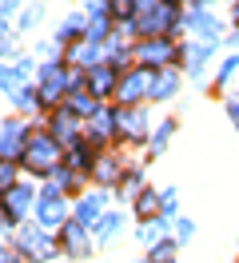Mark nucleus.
Returning a JSON list of instances; mask_svg holds the SVG:
<instances>
[{
	"label": "nucleus",
	"mask_w": 239,
	"mask_h": 263,
	"mask_svg": "<svg viewBox=\"0 0 239 263\" xmlns=\"http://www.w3.org/2000/svg\"><path fill=\"white\" fill-rule=\"evenodd\" d=\"M140 192V176H127L124 180V196H136Z\"/></svg>",
	"instance_id": "nucleus-33"
},
{
	"label": "nucleus",
	"mask_w": 239,
	"mask_h": 263,
	"mask_svg": "<svg viewBox=\"0 0 239 263\" xmlns=\"http://www.w3.org/2000/svg\"><path fill=\"white\" fill-rule=\"evenodd\" d=\"M191 28H195L199 40H207V44H215V40H219V24H215V16L204 12V8H195V12H191Z\"/></svg>",
	"instance_id": "nucleus-14"
},
{
	"label": "nucleus",
	"mask_w": 239,
	"mask_h": 263,
	"mask_svg": "<svg viewBox=\"0 0 239 263\" xmlns=\"http://www.w3.org/2000/svg\"><path fill=\"white\" fill-rule=\"evenodd\" d=\"M191 231H195V228H191V219H179V228H175V235H179V239H191Z\"/></svg>",
	"instance_id": "nucleus-34"
},
{
	"label": "nucleus",
	"mask_w": 239,
	"mask_h": 263,
	"mask_svg": "<svg viewBox=\"0 0 239 263\" xmlns=\"http://www.w3.org/2000/svg\"><path fill=\"white\" fill-rule=\"evenodd\" d=\"M172 128H175V124H172V120H163V124H159V128H156V136H152V148H163V144H168V136H172Z\"/></svg>",
	"instance_id": "nucleus-28"
},
{
	"label": "nucleus",
	"mask_w": 239,
	"mask_h": 263,
	"mask_svg": "<svg viewBox=\"0 0 239 263\" xmlns=\"http://www.w3.org/2000/svg\"><path fill=\"white\" fill-rule=\"evenodd\" d=\"M235 68H239V56H227V60L219 64V84L231 80V76H235Z\"/></svg>",
	"instance_id": "nucleus-31"
},
{
	"label": "nucleus",
	"mask_w": 239,
	"mask_h": 263,
	"mask_svg": "<svg viewBox=\"0 0 239 263\" xmlns=\"http://www.w3.org/2000/svg\"><path fill=\"white\" fill-rule=\"evenodd\" d=\"M64 251L68 255H88V235L80 223H64Z\"/></svg>",
	"instance_id": "nucleus-16"
},
{
	"label": "nucleus",
	"mask_w": 239,
	"mask_h": 263,
	"mask_svg": "<svg viewBox=\"0 0 239 263\" xmlns=\"http://www.w3.org/2000/svg\"><path fill=\"white\" fill-rule=\"evenodd\" d=\"M84 88H88V96H96V100L112 96V88H116V68H112V64L92 68V72L84 76Z\"/></svg>",
	"instance_id": "nucleus-10"
},
{
	"label": "nucleus",
	"mask_w": 239,
	"mask_h": 263,
	"mask_svg": "<svg viewBox=\"0 0 239 263\" xmlns=\"http://www.w3.org/2000/svg\"><path fill=\"white\" fill-rule=\"evenodd\" d=\"M175 212V192H163V215Z\"/></svg>",
	"instance_id": "nucleus-36"
},
{
	"label": "nucleus",
	"mask_w": 239,
	"mask_h": 263,
	"mask_svg": "<svg viewBox=\"0 0 239 263\" xmlns=\"http://www.w3.org/2000/svg\"><path fill=\"white\" fill-rule=\"evenodd\" d=\"M175 92H179V72H175V68H163V72H156L152 100H172Z\"/></svg>",
	"instance_id": "nucleus-13"
},
{
	"label": "nucleus",
	"mask_w": 239,
	"mask_h": 263,
	"mask_svg": "<svg viewBox=\"0 0 239 263\" xmlns=\"http://www.w3.org/2000/svg\"><path fill=\"white\" fill-rule=\"evenodd\" d=\"M152 263H175V243H159V247H152Z\"/></svg>",
	"instance_id": "nucleus-27"
},
{
	"label": "nucleus",
	"mask_w": 239,
	"mask_h": 263,
	"mask_svg": "<svg viewBox=\"0 0 239 263\" xmlns=\"http://www.w3.org/2000/svg\"><path fill=\"white\" fill-rule=\"evenodd\" d=\"M100 208H104V192H92V196H84V199H80V208H76V223H80V228H88L96 215H100Z\"/></svg>",
	"instance_id": "nucleus-17"
},
{
	"label": "nucleus",
	"mask_w": 239,
	"mask_h": 263,
	"mask_svg": "<svg viewBox=\"0 0 239 263\" xmlns=\"http://www.w3.org/2000/svg\"><path fill=\"white\" fill-rule=\"evenodd\" d=\"M36 215H40V228L44 231L64 228V219H68V199H64V192L56 187V183L36 196Z\"/></svg>",
	"instance_id": "nucleus-3"
},
{
	"label": "nucleus",
	"mask_w": 239,
	"mask_h": 263,
	"mask_svg": "<svg viewBox=\"0 0 239 263\" xmlns=\"http://www.w3.org/2000/svg\"><path fill=\"white\" fill-rule=\"evenodd\" d=\"M28 208H32V187H28V183H16V187H8V192L0 196V212L8 215L12 223H20Z\"/></svg>",
	"instance_id": "nucleus-9"
},
{
	"label": "nucleus",
	"mask_w": 239,
	"mask_h": 263,
	"mask_svg": "<svg viewBox=\"0 0 239 263\" xmlns=\"http://www.w3.org/2000/svg\"><path fill=\"white\" fill-rule=\"evenodd\" d=\"M116 128L124 132L127 140H143V136H148V116H143L140 108H120V112H116Z\"/></svg>",
	"instance_id": "nucleus-11"
},
{
	"label": "nucleus",
	"mask_w": 239,
	"mask_h": 263,
	"mask_svg": "<svg viewBox=\"0 0 239 263\" xmlns=\"http://www.w3.org/2000/svg\"><path fill=\"white\" fill-rule=\"evenodd\" d=\"M235 24H239V4H235Z\"/></svg>",
	"instance_id": "nucleus-37"
},
{
	"label": "nucleus",
	"mask_w": 239,
	"mask_h": 263,
	"mask_svg": "<svg viewBox=\"0 0 239 263\" xmlns=\"http://www.w3.org/2000/svg\"><path fill=\"white\" fill-rule=\"evenodd\" d=\"M44 16V8H40V4H32L28 12H24V16H20V28H24V32H28V28H36V20Z\"/></svg>",
	"instance_id": "nucleus-29"
},
{
	"label": "nucleus",
	"mask_w": 239,
	"mask_h": 263,
	"mask_svg": "<svg viewBox=\"0 0 239 263\" xmlns=\"http://www.w3.org/2000/svg\"><path fill=\"white\" fill-rule=\"evenodd\" d=\"M179 24V8L168 0H136V20L132 32L148 36V40H168V32H175Z\"/></svg>",
	"instance_id": "nucleus-1"
},
{
	"label": "nucleus",
	"mask_w": 239,
	"mask_h": 263,
	"mask_svg": "<svg viewBox=\"0 0 239 263\" xmlns=\"http://www.w3.org/2000/svg\"><path fill=\"white\" fill-rule=\"evenodd\" d=\"M24 167L40 172V176H56L60 172V140L48 132H32L28 152H24Z\"/></svg>",
	"instance_id": "nucleus-2"
},
{
	"label": "nucleus",
	"mask_w": 239,
	"mask_h": 263,
	"mask_svg": "<svg viewBox=\"0 0 239 263\" xmlns=\"http://www.w3.org/2000/svg\"><path fill=\"white\" fill-rule=\"evenodd\" d=\"M116 16H136V4H112Z\"/></svg>",
	"instance_id": "nucleus-35"
},
{
	"label": "nucleus",
	"mask_w": 239,
	"mask_h": 263,
	"mask_svg": "<svg viewBox=\"0 0 239 263\" xmlns=\"http://www.w3.org/2000/svg\"><path fill=\"white\" fill-rule=\"evenodd\" d=\"M28 68H32V60H16V64H0V88H8V92H20V88H16V84L24 80V76H28Z\"/></svg>",
	"instance_id": "nucleus-12"
},
{
	"label": "nucleus",
	"mask_w": 239,
	"mask_h": 263,
	"mask_svg": "<svg viewBox=\"0 0 239 263\" xmlns=\"http://www.w3.org/2000/svg\"><path fill=\"white\" fill-rule=\"evenodd\" d=\"M28 128L24 124H16V120H8L4 128H0V160H12L16 164V156L24 160V152H28Z\"/></svg>",
	"instance_id": "nucleus-7"
},
{
	"label": "nucleus",
	"mask_w": 239,
	"mask_h": 263,
	"mask_svg": "<svg viewBox=\"0 0 239 263\" xmlns=\"http://www.w3.org/2000/svg\"><path fill=\"white\" fill-rule=\"evenodd\" d=\"M12 104L16 108H32V104H36V92H32V88H20V92L12 96Z\"/></svg>",
	"instance_id": "nucleus-30"
},
{
	"label": "nucleus",
	"mask_w": 239,
	"mask_h": 263,
	"mask_svg": "<svg viewBox=\"0 0 239 263\" xmlns=\"http://www.w3.org/2000/svg\"><path fill=\"white\" fill-rule=\"evenodd\" d=\"M76 36H88V20L80 16V12H72V16L60 24V40H76Z\"/></svg>",
	"instance_id": "nucleus-20"
},
{
	"label": "nucleus",
	"mask_w": 239,
	"mask_h": 263,
	"mask_svg": "<svg viewBox=\"0 0 239 263\" xmlns=\"http://www.w3.org/2000/svg\"><path fill=\"white\" fill-rule=\"evenodd\" d=\"M120 223H124V219H120L116 212H112V215H104V219L96 223V235H100V239H112V235L120 231Z\"/></svg>",
	"instance_id": "nucleus-24"
},
{
	"label": "nucleus",
	"mask_w": 239,
	"mask_h": 263,
	"mask_svg": "<svg viewBox=\"0 0 239 263\" xmlns=\"http://www.w3.org/2000/svg\"><path fill=\"white\" fill-rule=\"evenodd\" d=\"M163 208V196H156V192H143L140 199H136V212L140 215H152V212H159Z\"/></svg>",
	"instance_id": "nucleus-23"
},
{
	"label": "nucleus",
	"mask_w": 239,
	"mask_h": 263,
	"mask_svg": "<svg viewBox=\"0 0 239 263\" xmlns=\"http://www.w3.org/2000/svg\"><path fill=\"white\" fill-rule=\"evenodd\" d=\"M116 132V116L112 112H96L92 116V140H104V136H112Z\"/></svg>",
	"instance_id": "nucleus-21"
},
{
	"label": "nucleus",
	"mask_w": 239,
	"mask_h": 263,
	"mask_svg": "<svg viewBox=\"0 0 239 263\" xmlns=\"http://www.w3.org/2000/svg\"><path fill=\"white\" fill-rule=\"evenodd\" d=\"M211 48H215V44H191V48H183V60H188V72H191V76H199V72H204V60L211 56Z\"/></svg>",
	"instance_id": "nucleus-19"
},
{
	"label": "nucleus",
	"mask_w": 239,
	"mask_h": 263,
	"mask_svg": "<svg viewBox=\"0 0 239 263\" xmlns=\"http://www.w3.org/2000/svg\"><path fill=\"white\" fill-rule=\"evenodd\" d=\"M52 128H56V132H52L56 140H68V144L76 148V132H80V128H76V116H72V112H56Z\"/></svg>",
	"instance_id": "nucleus-18"
},
{
	"label": "nucleus",
	"mask_w": 239,
	"mask_h": 263,
	"mask_svg": "<svg viewBox=\"0 0 239 263\" xmlns=\"http://www.w3.org/2000/svg\"><path fill=\"white\" fill-rule=\"evenodd\" d=\"M8 187H16V164L12 160H0V196H4Z\"/></svg>",
	"instance_id": "nucleus-25"
},
{
	"label": "nucleus",
	"mask_w": 239,
	"mask_h": 263,
	"mask_svg": "<svg viewBox=\"0 0 239 263\" xmlns=\"http://www.w3.org/2000/svg\"><path fill=\"white\" fill-rule=\"evenodd\" d=\"M136 60H140V68H163L175 60V44L172 40H143L140 52H136Z\"/></svg>",
	"instance_id": "nucleus-8"
},
{
	"label": "nucleus",
	"mask_w": 239,
	"mask_h": 263,
	"mask_svg": "<svg viewBox=\"0 0 239 263\" xmlns=\"http://www.w3.org/2000/svg\"><path fill=\"white\" fill-rule=\"evenodd\" d=\"M96 176H100V183H112L116 176H120V167L108 164V156H100V164H96Z\"/></svg>",
	"instance_id": "nucleus-26"
},
{
	"label": "nucleus",
	"mask_w": 239,
	"mask_h": 263,
	"mask_svg": "<svg viewBox=\"0 0 239 263\" xmlns=\"http://www.w3.org/2000/svg\"><path fill=\"white\" fill-rule=\"evenodd\" d=\"M152 88H156V72H152V68H132L124 80H120V100H124V108H136L140 96H152Z\"/></svg>",
	"instance_id": "nucleus-5"
},
{
	"label": "nucleus",
	"mask_w": 239,
	"mask_h": 263,
	"mask_svg": "<svg viewBox=\"0 0 239 263\" xmlns=\"http://www.w3.org/2000/svg\"><path fill=\"white\" fill-rule=\"evenodd\" d=\"M163 228H168L163 219H148V223L140 228V243H156V247H159V235H163Z\"/></svg>",
	"instance_id": "nucleus-22"
},
{
	"label": "nucleus",
	"mask_w": 239,
	"mask_h": 263,
	"mask_svg": "<svg viewBox=\"0 0 239 263\" xmlns=\"http://www.w3.org/2000/svg\"><path fill=\"white\" fill-rule=\"evenodd\" d=\"M68 112L72 116H96L100 112V100L88 96V92H80V88H72V92H68Z\"/></svg>",
	"instance_id": "nucleus-15"
},
{
	"label": "nucleus",
	"mask_w": 239,
	"mask_h": 263,
	"mask_svg": "<svg viewBox=\"0 0 239 263\" xmlns=\"http://www.w3.org/2000/svg\"><path fill=\"white\" fill-rule=\"evenodd\" d=\"M16 247H20V255H28V259H40L48 263L52 255H56V243H52V235H48L44 228H20L16 231Z\"/></svg>",
	"instance_id": "nucleus-4"
},
{
	"label": "nucleus",
	"mask_w": 239,
	"mask_h": 263,
	"mask_svg": "<svg viewBox=\"0 0 239 263\" xmlns=\"http://www.w3.org/2000/svg\"><path fill=\"white\" fill-rule=\"evenodd\" d=\"M68 92H72V80H68L64 64H44V72H40V100H44V104H56V100H64Z\"/></svg>",
	"instance_id": "nucleus-6"
},
{
	"label": "nucleus",
	"mask_w": 239,
	"mask_h": 263,
	"mask_svg": "<svg viewBox=\"0 0 239 263\" xmlns=\"http://www.w3.org/2000/svg\"><path fill=\"white\" fill-rule=\"evenodd\" d=\"M227 116H231V124L239 128V96H231V100H227Z\"/></svg>",
	"instance_id": "nucleus-32"
}]
</instances>
